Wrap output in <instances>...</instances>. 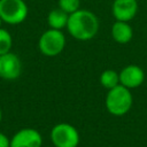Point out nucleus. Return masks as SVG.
<instances>
[{
	"mask_svg": "<svg viewBox=\"0 0 147 147\" xmlns=\"http://www.w3.org/2000/svg\"><path fill=\"white\" fill-rule=\"evenodd\" d=\"M145 80L144 70L136 64H129L119 71V84L127 88L139 87Z\"/></svg>",
	"mask_w": 147,
	"mask_h": 147,
	"instance_id": "9",
	"label": "nucleus"
},
{
	"mask_svg": "<svg viewBox=\"0 0 147 147\" xmlns=\"http://www.w3.org/2000/svg\"><path fill=\"white\" fill-rule=\"evenodd\" d=\"M111 36L116 42L124 45L131 41L133 37V30L129 22L116 21L111 26Z\"/></svg>",
	"mask_w": 147,
	"mask_h": 147,
	"instance_id": "10",
	"label": "nucleus"
},
{
	"mask_svg": "<svg viewBox=\"0 0 147 147\" xmlns=\"http://www.w3.org/2000/svg\"><path fill=\"white\" fill-rule=\"evenodd\" d=\"M80 6V0H59V8H61L67 14H72L77 11Z\"/></svg>",
	"mask_w": 147,
	"mask_h": 147,
	"instance_id": "14",
	"label": "nucleus"
},
{
	"mask_svg": "<svg viewBox=\"0 0 147 147\" xmlns=\"http://www.w3.org/2000/svg\"><path fill=\"white\" fill-rule=\"evenodd\" d=\"M111 11L116 21L130 22L138 14L137 0H114Z\"/></svg>",
	"mask_w": 147,
	"mask_h": 147,
	"instance_id": "8",
	"label": "nucleus"
},
{
	"mask_svg": "<svg viewBox=\"0 0 147 147\" xmlns=\"http://www.w3.org/2000/svg\"><path fill=\"white\" fill-rule=\"evenodd\" d=\"M0 147H10V139L2 132H0Z\"/></svg>",
	"mask_w": 147,
	"mask_h": 147,
	"instance_id": "15",
	"label": "nucleus"
},
{
	"mask_svg": "<svg viewBox=\"0 0 147 147\" xmlns=\"http://www.w3.org/2000/svg\"><path fill=\"white\" fill-rule=\"evenodd\" d=\"M28 11L24 0H0V17L7 24L16 25L24 22Z\"/></svg>",
	"mask_w": 147,
	"mask_h": 147,
	"instance_id": "4",
	"label": "nucleus"
},
{
	"mask_svg": "<svg viewBox=\"0 0 147 147\" xmlns=\"http://www.w3.org/2000/svg\"><path fill=\"white\" fill-rule=\"evenodd\" d=\"M11 47H13L11 34L6 29L0 28V55L10 52Z\"/></svg>",
	"mask_w": 147,
	"mask_h": 147,
	"instance_id": "13",
	"label": "nucleus"
},
{
	"mask_svg": "<svg viewBox=\"0 0 147 147\" xmlns=\"http://www.w3.org/2000/svg\"><path fill=\"white\" fill-rule=\"evenodd\" d=\"M22 62L20 57L8 52L0 55V77L5 80H15L21 76Z\"/></svg>",
	"mask_w": 147,
	"mask_h": 147,
	"instance_id": "6",
	"label": "nucleus"
},
{
	"mask_svg": "<svg viewBox=\"0 0 147 147\" xmlns=\"http://www.w3.org/2000/svg\"><path fill=\"white\" fill-rule=\"evenodd\" d=\"M1 119H2V111H1V108H0V123H1Z\"/></svg>",
	"mask_w": 147,
	"mask_h": 147,
	"instance_id": "16",
	"label": "nucleus"
},
{
	"mask_svg": "<svg viewBox=\"0 0 147 147\" xmlns=\"http://www.w3.org/2000/svg\"><path fill=\"white\" fill-rule=\"evenodd\" d=\"M65 47V37L61 30L48 29L39 38L38 48L46 56H56L63 52Z\"/></svg>",
	"mask_w": 147,
	"mask_h": 147,
	"instance_id": "3",
	"label": "nucleus"
},
{
	"mask_svg": "<svg viewBox=\"0 0 147 147\" xmlns=\"http://www.w3.org/2000/svg\"><path fill=\"white\" fill-rule=\"evenodd\" d=\"M100 84L107 90L116 87L117 85H119V72L113 69H107L102 71L100 75Z\"/></svg>",
	"mask_w": 147,
	"mask_h": 147,
	"instance_id": "12",
	"label": "nucleus"
},
{
	"mask_svg": "<svg viewBox=\"0 0 147 147\" xmlns=\"http://www.w3.org/2000/svg\"><path fill=\"white\" fill-rule=\"evenodd\" d=\"M69 20V14L63 11L61 8L52 9L47 15V23L51 29L55 30H62L63 28H67Z\"/></svg>",
	"mask_w": 147,
	"mask_h": 147,
	"instance_id": "11",
	"label": "nucleus"
},
{
	"mask_svg": "<svg viewBox=\"0 0 147 147\" xmlns=\"http://www.w3.org/2000/svg\"><path fill=\"white\" fill-rule=\"evenodd\" d=\"M41 134L32 127L18 130L10 139V147H41Z\"/></svg>",
	"mask_w": 147,
	"mask_h": 147,
	"instance_id": "7",
	"label": "nucleus"
},
{
	"mask_svg": "<svg viewBox=\"0 0 147 147\" xmlns=\"http://www.w3.org/2000/svg\"><path fill=\"white\" fill-rule=\"evenodd\" d=\"M79 140L77 129L69 123H57L51 130V141L55 147H77Z\"/></svg>",
	"mask_w": 147,
	"mask_h": 147,
	"instance_id": "5",
	"label": "nucleus"
},
{
	"mask_svg": "<svg viewBox=\"0 0 147 147\" xmlns=\"http://www.w3.org/2000/svg\"><path fill=\"white\" fill-rule=\"evenodd\" d=\"M67 30L77 40L86 41L95 37L99 31V20L94 13L87 9H78L69 15Z\"/></svg>",
	"mask_w": 147,
	"mask_h": 147,
	"instance_id": "1",
	"label": "nucleus"
},
{
	"mask_svg": "<svg viewBox=\"0 0 147 147\" xmlns=\"http://www.w3.org/2000/svg\"><path fill=\"white\" fill-rule=\"evenodd\" d=\"M132 103H133V99L130 88L119 84L116 87L108 90L105 105L110 115L113 116L125 115L131 109Z\"/></svg>",
	"mask_w": 147,
	"mask_h": 147,
	"instance_id": "2",
	"label": "nucleus"
},
{
	"mask_svg": "<svg viewBox=\"0 0 147 147\" xmlns=\"http://www.w3.org/2000/svg\"><path fill=\"white\" fill-rule=\"evenodd\" d=\"M1 23H2V20H1V17H0V26H1Z\"/></svg>",
	"mask_w": 147,
	"mask_h": 147,
	"instance_id": "17",
	"label": "nucleus"
}]
</instances>
